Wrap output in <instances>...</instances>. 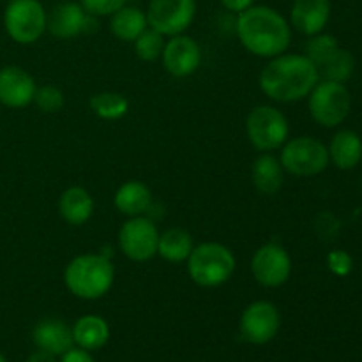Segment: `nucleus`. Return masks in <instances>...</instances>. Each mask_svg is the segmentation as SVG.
I'll return each mask as SVG.
<instances>
[{"label":"nucleus","instance_id":"obj_11","mask_svg":"<svg viewBox=\"0 0 362 362\" xmlns=\"http://www.w3.org/2000/svg\"><path fill=\"white\" fill-rule=\"evenodd\" d=\"M281 327L279 310L269 300H257L244 310L240 317V334L251 345L272 341Z\"/></svg>","mask_w":362,"mask_h":362},{"label":"nucleus","instance_id":"obj_32","mask_svg":"<svg viewBox=\"0 0 362 362\" xmlns=\"http://www.w3.org/2000/svg\"><path fill=\"white\" fill-rule=\"evenodd\" d=\"M60 362H95V361L94 357L90 356V352L80 349V346H78V349H74L73 346V349L67 350L66 354L60 356Z\"/></svg>","mask_w":362,"mask_h":362},{"label":"nucleus","instance_id":"obj_23","mask_svg":"<svg viewBox=\"0 0 362 362\" xmlns=\"http://www.w3.org/2000/svg\"><path fill=\"white\" fill-rule=\"evenodd\" d=\"M148 21L147 14L138 7L124 6L119 11L112 14V21H110V28H112L113 35L120 41L134 42V39L147 30Z\"/></svg>","mask_w":362,"mask_h":362},{"label":"nucleus","instance_id":"obj_7","mask_svg":"<svg viewBox=\"0 0 362 362\" xmlns=\"http://www.w3.org/2000/svg\"><path fill=\"white\" fill-rule=\"evenodd\" d=\"M246 133L258 151H276L286 144L288 120L274 106L262 105L250 112L246 119Z\"/></svg>","mask_w":362,"mask_h":362},{"label":"nucleus","instance_id":"obj_33","mask_svg":"<svg viewBox=\"0 0 362 362\" xmlns=\"http://www.w3.org/2000/svg\"><path fill=\"white\" fill-rule=\"evenodd\" d=\"M221 2V6L225 7V9L232 11V13H243V11L250 9L251 6H255V0H219Z\"/></svg>","mask_w":362,"mask_h":362},{"label":"nucleus","instance_id":"obj_1","mask_svg":"<svg viewBox=\"0 0 362 362\" xmlns=\"http://www.w3.org/2000/svg\"><path fill=\"white\" fill-rule=\"evenodd\" d=\"M237 35L250 53L264 59L285 53L292 39V27L285 16L267 6H251L239 13Z\"/></svg>","mask_w":362,"mask_h":362},{"label":"nucleus","instance_id":"obj_5","mask_svg":"<svg viewBox=\"0 0 362 362\" xmlns=\"http://www.w3.org/2000/svg\"><path fill=\"white\" fill-rule=\"evenodd\" d=\"M7 35L18 45H32L46 30V11L39 0H11L4 11Z\"/></svg>","mask_w":362,"mask_h":362},{"label":"nucleus","instance_id":"obj_20","mask_svg":"<svg viewBox=\"0 0 362 362\" xmlns=\"http://www.w3.org/2000/svg\"><path fill=\"white\" fill-rule=\"evenodd\" d=\"M115 207L129 218L145 214L152 207L151 189L140 180H129L117 189Z\"/></svg>","mask_w":362,"mask_h":362},{"label":"nucleus","instance_id":"obj_2","mask_svg":"<svg viewBox=\"0 0 362 362\" xmlns=\"http://www.w3.org/2000/svg\"><path fill=\"white\" fill-rule=\"evenodd\" d=\"M320 81L318 67L306 55H278L262 69V92L279 103L300 101Z\"/></svg>","mask_w":362,"mask_h":362},{"label":"nucleus","instance_id":"obj_15","mask_svg":"<svg viewBox=\"0 0 362 362\" xmlns=\"http://www.w3.org/2000/svg\"><path fill=\"white\" fill-rule=\"evenodd\" d=\"M37 85L25 69L6 66L0 69V103L7 108H25L34 103Z\"/></svg>","mask_w":362,"mask_h":362},{"label":"nucleus","instance_id":"obj_22","mask_svg":"<svg viewBox=\"0 0 362 362\" xmlns=\"http://www.w3.org/2000/svg\"><path fill=\"white\" fill-rule=\"evenodd\" d=\"M251 179L262 194H276L283 186V166L271 154L258 156L251 168Z\"/></svg>","mask_w":362,"mask_h":362},{"label":"nucleus","instance_id":"obj_12","mask_svg":"<svg viewBox=\"0 0 362 362\" xmlns=\"http://www.w3.org/2000/svg\"><path fill=\"white\" fill-rule=\"evenodd\" d=\"M251 272L262 286L278 288L285 285L292 274V260L279 244H264L258 247L251 260Z\"/></svg>","mask_w":362,"mask_h":362},{"label":"nucleus","instance_id":"obj_19","mask_svg":"<svg viewBox=\"0 0 362 362\" xmlns=\"http://www.w3.org/2000/svg\"><path fill=\"white\" fill-rule=\"evenodd\" d=\"M74 345L87 352L103 349L110 339V327L105 318L98 315H85L73 325Z\"/></svg>","mask_w":362,"mask_h":362},{"label":"nucleus","instance_id":"obj_26","mask_svg":"<svg viewBox=\"0 0 362 362\" xmlns=\"http://www.w3.org/2000/svg\"><path fill=\"white\" fill-rule=\"evenodd\" d=\"M356 69V59L349 49L339 48L324 66L318 67V73L324 76V80L338 81V83H345Z\"/></svg>","mask_w":362,"mask_h":362},{"label":"nucleus","instance_id":"obj_16","mask_svg":"<svg viewBox=\"0 0 362 362\" xmlns=\"http://www.w3.org/2000/svg\"><path fill=\"white\" fill-rule=\"evenodd\" d=\"M331 18V0H293L290 27L304 35L320 34Z\"/></svg>","mask_w":362,"mask_h":362},{"label":"nucleus","instance_id":"obj_10","mask_svg":"<svg viewBox=\"0 0 362 362\" xmlns=\"http://www.w3.org/2000/svg\"><path fill=\"white\" fill-rule=\"evenodd\" d=\"M159 232L154 221L134 216L122 225L119 232L120 251L133 262H147L158 255Z\"/></svg>","mask_w":362,"mask_h":362},{"label":"nucleus","instance_id":"obj_17","mask_svg":"<svg viewBox=\"0 0 362 362\" xmlns=\"http://www.w3.org/2000/svg\"><path fill=\"white\" fill-rule=\"evenodd\" d=\"M32 341L37 346V350L52 354V356L60 357L74 346L73 329L62 320H41L32 331Z\"/></svg>","mask_w":362,"mask_h":362},{"label":"nucleus","instance_id":"obj_6","mask_svg":"<svg viewBox=\"0 0 362 362\" xmlns=\"http://www.w3.org/2000/svg\"><path fill=\"white\" fill-rule=\"evenodd\" d=\"M352 98L349 88L338 81H318L310 92V113L320 126L336 127L350 113Z\"/></svg>","mask_w":362,"mask_h":362},{"label":"nucleus","instance_id":"obj_9","mask_svg":"<svg viewBox=\"0 0 362 362\" xmlns=\"http://www.w3.org/2000/svg\"><path fill=\"white\" fill-rule=\"evenodd\" d=\"M148 27L163 35L184 34L197 14V0H148Z\"/></svg>","mask_w":362,"mask_h":362},{"label":"nucleus","instance_id":"obj_29","mask_svg":"<svg viewBox=\"0 0 362 362\" xmlns=\"http://www.w3.org/2000/svg\"><path fill=\"white\" fill-rule=\"evenodd\" d=\"M34 103L37 105V108L41 112L57 113L66 105V98H64V92L59 87H55V85H45V87H39L35 90Z\"/></svg>","mask_w":362,"mask_h":362},{"label":"nucleus","instance_id":"obj_28","mask_svg":"<svg viewBox=\"0 0 362 362\" xmlns=\"http://www.w3.org/2000/svg\"><path fill=\"white\" fill-rule=\"evenodd\" d=\"M165 35L159 34L154 28H147L134 39V52L141 60H158L165 49Z\"/></svg>","mask_w":362,"mask_h":362},{"label":"nucleus","instance_id":"obj_24","mask_svg":"<svg viewBox=\"0 0 362 362\" xmlns=\"http://www.w3.org/2000/svg\"><path fill=\"white\" fill-rule=\"evenodd\" d=\"M193 247V237L186 230L170 228L165 233H159L158 255L165 260L173 262V264L187 260Z\"/></svg>","mask_w":362,"mask_h":362},{"label":"nucleus","instance_id":"obj_27","mask_svg":"<svg viewBox=\"0 0 362 362\" xmlns=\"http://www.w3.org/2000/svg\"><path fill=\"white\" fill-rule=\"evenodd\" d=\"M339 49L338 41L336 37L329 34H317L311 35V39L308 41L306 45V57L315 64L317 67L324 66L332 55Z\"/></svg>","mask_w":362,"mask_h":362},{"label":"nucleus","instance_id":"obj_34","mask_svg":"<svg viewBox=\"0 0 362 362\" xmlns=\"http://www.w3.org/2000/svg\"><path fill=\"white\" fill-rule=\"evenodd\" d=\"M27 362H57L55 356L45 352V350H35L30 357H28Z\"/></svg>","mask_w":362,"mask_h":362},{"label":"nucleus","instance_id":"obj_13","mask_svg":"<svg viewBox=\"0 0 362 362\" xmlns=\"http://www.w3.org/2000/svg\"><path fill=\"white\" fill-rule=\"evenodd\" d=\"M163 66L172 76L184 78L193 74L202 62L200 45L189 35H173L161 53Z\"/></svg>","mask_w":362,"mask_h":362},{"label":"nucleus","instance_id":"obj_3","mask_svg":"<svg viewBox=\"0 0 362 362\" xmlns=\"http://www.w3.org/2000/svg\"><path fill=\"white\" fill-rule=\"evenodd\" d=\"M115 271L106 255H80L64 272V283L78 299L95 300L110 292Z\"/></svg>","mask_w":362,"mask_h":362},{"label":"nucleus","instance_id":"obj_18","mask_svg":"<svg viewBox=\"0 0 362 362\" xmlns=\"http://www.w3.org/2000/svg\"><path fill=\"white\" fill-rule=\"evenodd\" d=\"M59 212L67 225L81 226L92 218L94 198H92V194L85 187H69L60 197Z\"/></svg>","mask_w":362,"mask_h":362},{"label":"nucleus","instance_id":"obj_14","mask_svg":"<svg viewBox=\"0 0 362 362\" xmlns=\"http://www.w3.org/2000/svg\"><path fill=\"white\" fill-rule=\"evenodd\" d=\"M90 16L80 2H60L46 13V30L57 39H73L87 30Z\"/></svg>","mask_w":362,"mask_h":362},{"label":"nucleus","instance_id":"obj_30","mask_svg":"<svg viewBox=\"0 0 362 362\" xmlns=\"http://www.w3.org/2000/svg\"><path fill=\"white\" fill-rule=\"evenodd\" d=\"M126 2L127 0H80L81 7L92 16H110L126 6Z\"/></svg>","mask_w":362,"mask_h":362},{"label":"nucleus","instance_id":"obj_4","mask_svg":"<svg viewBox=\"0 0 362 362\" xmlns=\"http://www.w3.org/2000/svg\"><path fill=\"white\" fill-rule=\"evenodd\" d=\"M235 271V257L219 243H204L193 247L187 258V272L197 285L205 288L221 286Z\"/></svg>","mask_w":362,"mask_h":362},{"label":"nucleus","instance_id":"obj_8","mask_svg":"<svg viewBox=\"0 0 362 362\" xmlns=\"http://www.w3.org/2000/svg\"><path fill=\"white\" fill-rule=\"evenodd\" d=\"M281 166L297 177H311L324 172L329 165V148L311 136L290 140L281 151Z\"/></svg>","mask_w":362,"mask_h":362},{"label":"nucleus","instance_id":"obj_35","mask_svg":"<svg viewBox=\"0 0 362 362\" xmlns=\"http://www.w3.org/2000/svg\"><path fill=\"white\" fill-rule=\"evenodd\" d=\"M0 362H7L6 357H4V354H0Z\"/></svg>","mask_w":362,"mask_h":362},{"label":"nucleus","instance_id":"obj_21","mask_svg":"<svg viewBox=\"0 0 362 362\" xmlns=\"http://www.w3.org/2000/svg\"><path fill=\"white\" fill-rule=\"evenodd\" d=\"M329 159H332L338 168L352 170L362 159V140L356 131H339L334 134L329 147Z\"/></svg>","mask_w":362,"mask_h":362},{"label":"nucleus","instance_id":"obj_25","mask_svg":"<svg viewBox=\"0 0 362 362\" xmlns=\"http://www.w3.org/2000/svg\"><path fill=\"white\" fill-rule=\"evenodd\" d=\"M90 110L105 120H119L129 110V101L119 92H101L90 98Z\"/></svg>","mask_w":362,"mask_h":362},{"label":"nucleus","instance_id":"obj_31","mask_svg":"<svg viewBox=\"0 0 362 362\" xmlns=\"http://www.w3.org/2000/svg\"><path fill=\"white\" fill-rule=\"evenodd\" d=\"M327 265L336 276H346L352 271V257L345 251L336 250L327 257Z\"/></svg>","mask_w":362,"mask_h":362}]
</instances>
